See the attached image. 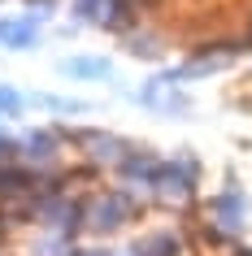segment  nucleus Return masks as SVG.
Instances as JSON below:
<instances>
[{
	"label": "nucleus",
	"instance_id": "obj_13",
	"mask_svg": "<svg viewBox=\"0 0 252 256\" xmlns=\"http://www.w3.org/2000/svg\"><path fill=\"white\" fill-rule=\"evenodd\" d=\"M126 52H131V56H144V61H152V56L161 52V40L152 35V30H131V35H126Z\"/></svg>",
	"mask_w": 252,
	"mask_h": 256
},
{
	"label": "nucleus",
	"instance_id": "obj_12",
	"mask_svg": "<svg viewBox=\"0 0 252 256\" xmlns=\"http://www.w3.org/2000/svg\"><path fill=\"white\" fill-rule=\"evenodd\" d=\"M31 256H74V239L61 230H40V239L31 243Z\"/></svg>",
	"mask_w": 252,
	"mask_h": 256
},
{
	"label": "nucleus",
	"instance_id": "obj_10",
	"mask_svg": "<svg viewBox=\"0 0 252 256\" xmlns=\"http://www.w3.org/2000/svg\"><path fill=\"white\" fill-rule=\"evenodd\" d=\"M178 234L174 230H157V234H144V239L131 248V256H178Z\"/></svg>",
	"mask_w": 252,
	"mask_h": 256
},
{
	"label": "nucleus",
	"instance_id": "obj_18",
	"mask_svg": "<svg viewBox=\"0 0 252 256\" xmlns=\"http://www.w3.org/2000/svg\"><path fill=\"white\" fill-rule=\"evenodd\" d=\"M243 40L252 44V14H248V26H243Z\"/></svg>",
	"mask_w": 252,
	"mask_h": 256
},
{
	"label": "nucleus",
	"instance_id": "obj_20",
	"mask_svg": "<svg viewBox=\"0 0 252 256\" xmlns=\"http://www.w3.org/2000/svg\"><path fill=\"white\" fill-rule=\"evenodd\" d=\"M187 4H200V0H187Z\"/></svg>",
	"mask_w": 252,
	"mask_h": 256
},
{
	"label": "nucleus",
	"instance_id": "obj_4",
	"mask_svg": "<svg viewBox=\"0 0 252 256\" xmlns=\"http://www.w3.org/2000/svg\"><path fill=\"white\" fill-rule=\"evenodd\" d=\"M204 217H209V230H213V234H222V239H239L243 226H248V200H243V191H239L235 182L222 187L209 200Z\"/></svg>",
	"mask_w": 252,
	"mask_h": 256
},
{
	"label": "nucleus",
	"instance_id": "obj_8",
	"mask_svg": "<svg viewBox=\"0 0 252 256\" xmlns=\"http://www.w3.org/2000/svg\"><path fill=\"white\" fill-rule=\"evenodd\" d=\"M174 70L170 74H157V78L148 82V87H139V104H152V108H165V113H187V96L174 92Z\"/></svg>",
	"mask_w": 252,
	"mask_h": 256
},
{
	"label": "nucleus",
	"instance_id": "obj_11",
	"mask_svg": "<svg viewBox=\"0 0 252 256\" xmlns=\"http://www.w3.org/2000/svg\"><path fill=\"white\" fill-rule=\"evenodd\" d=\"M35 40H40V14L22 18V22H9V30H5V48H14V52L35 48Z\"/></svg>",
	"mask_w": 252,
	"mask_h": 256
},
{
	"label": "nucleus",
	"instance_id": "obj_7",
	"mask_svg": "<svg viewBox=\"0 0 252 256\" xmlns=\"http://www.w3.org/2000/svg\"><path fill=\"white\" fill-rule=\"evenodd\" d=\"M161 165L165 161H157L152 152H144V148H135L126 161H122V191H131V196H152V182H157V174H161Z\"/></svg>",
	"mask_w": 252,
	"mask_h": 256
},
{
	"label": "nucleus",
	"instance_id": "obj_14",
	"mask_svg": "<svg viewBox=\"0 0 252 256\" xmlns=\"http://www.w3.org/2000/svg\"><path fill=\"white\" fill-rule=\"evenodd\" d=\"M27 104L48 108V113H87V104H83V100H61V96H31Z\"/></svg>",
	"mask_w": 252,
	"mask_h": 256
},
{
	"label": "nucleus",
	"instance_id": "obj_5",
	"mask_svg": "<svg viewBox=\"0 0 252 256\" xmlns=\"http://www.w3.org/2000/svg\"><path fill=\"white\" fill-rule=\"evenodd\" d=\"M70 139L92 165H105V170H122V161L135 152L122 135H109V130H70Z\"/></svg>",
	"mask_w": 252,
	"mask_h": 256
},
{
	"label": "nucleus",
	"instance_id": "obj_16",
	"mask_svg": "<svg viewBox=\"0 0 252 256\" xmlns=\"http://www.w3.org/2000/svg\"><path fill=\"white\" fill-rule=\"evenodd\" d=\"M74 256H109V252H100V248H74Z\"/></svg>",
	"mask_w": 252,
	"mask_h": 256
},
{
	"label": "nucleus",
	"instance_id": "obj_15",
	"mask_svg": "<svg viewBox=\"0 0 252 256\" xmlns=\"http://www.w3.org/2000/svg\"><path fill=\"white\" fill-rule=\"evenodd\" d=\"M22 108H27V96L18 87H9V82H0V118H18Z\"/></svg>",
	"mask_w": 252,
	"mask_h": 256
},
{
	"label": "nucleus",
	"instance_id": "obj_1",
	"mask_svg": "<svg viewBox=\"0 0 252 256\" xmlns=\"http://www.w3.org/2000/svg\"><path fill=\"white\" fill-rule=\"evenodd\" d=\"M135 217V196L131 191H105V196H92L83 204V226L96 230V234H113Z\"/></svg>",
	"mask_w": 252,
	"mask_h": 256
},
{
	"label": "nucleus",
	"instance_id": "obj_17",
	"mask_svg": "<svg viewBox=\"0 0 252 256\" xmlns=\"http://www.w3.org/2000/svg\"><path fill=\"white\" fill-rule=\"evenodd\" d=\"M31 9H53V0H27Z\"/></svg>",
	"mask_w": 252,
	"mask_h": 256
},
{
	"label": "nucleus",
	"instance_id": "obj_3",
	"mask_svg": "<svg viewBox=\"0 0 252 256\" xmlns=\"http://www.w3.org/2000/svg\"><path fill=\"white\" fill-rule=\"evenodd\" d=\"M35 226L61 230V234L74 239L83 230V204L70 200V191H44V196H35Z\"/></svg>",
	"mask_w": 252,
	"mask_h": 256
},
{
	"label": "nucleus",
	"instance_id": "obj_19",
	"mask_svg": "<svg viewBox=\"0 0 252 256\" xmlns=\"http://www.w3.org/2000/svg\"><path fill=\"white\" fill-rule=\"evenodd\" d=\"M5 30H9V22H0V44H5Z\"/></svg>",
	"mask_w": 252,
	"mask_h": 256
},
{
	"label": "nucleus",
	"instance_id": "obj_9",
	"mask_svg": "<svg viewBox=\"0 0 252 256\" xmlns=\"http://www.w3.org/2000/svg\"><path fill=\"white\" fill-rule=\"evenodd\" d=\"M61 74L66 78H109L113 74V66H109L105 56H70V61H61Z\"/></svg>",
	"mask_w": 252,
	"mask_h": 256
},
{
	"label": "nucleus",
	"instance_id": "obj_2",
	"mask_svg": "<svg viewBox=\"0 0 252 256\" xmlns=\"http://www.w3.org/2000/svg\"><path fill=\"white\" fill-rule=\"evenodd\" d=\"M196 174H200V165H196V156H174L170 165H161V174H157V182H152V200H161V204H187L191 196H196Z\"/></svg>",
	"mask_w": 252,
	"mask_h": 256
},
{
	"label": "nucleus",
	"instance_id": "obj_6",
	"mask_svg": "<svg viewBox=\"0 0 252 256\" xmlns=\"http://www.w3.org/2000/svg\"><path fill=\"white\" fill-rule=\"evenodd\" d=\"M18 156L35 174H53L57 161H61V135L57 130H27L18 139Z\"/></svg>",
	"mask_w": 252,
	"mask_h": 256
}]
</instances>
